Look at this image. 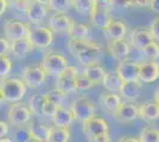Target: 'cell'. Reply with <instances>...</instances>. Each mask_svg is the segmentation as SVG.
Instances as JSON below:
<instances>
[{
    "instance_id": "6da1fadb",
    "label": "cell",
    "mask_w": 159,
    "mask_h": 142,
    "mask_svg": "<svg viewBox=\"0 0 159 142\" xmlns=\"http://www.w3.org/2000/svg\"><path fill=\"white\" fill-rule=\"evenodd\" d=\"M66 49L74 57L82 64H90L98 61L100 54H101V47L96 43L89 41H74L69 39L66 44Z\"/></svg>"
},
{
    "instance_id": "7a4b0ae2",
    "label": "cell",
    "mask_w": 159,
    "mask_h": 142,
    "mask_svg": "<svg viewBox=\"0 0 159 142\" xmlns=\"http://www.w3.org/2000/svg\"><path fill=\"white\" fill-rule=\"evenodd\" d=\"M26 85L21 78H4L0 81V91L2 94L4 101L8 103H17L23 100L26 94Z\"/></svg>"
},
{
    "instance_id": "3957f363",
    "label": "cell",
    "mask_w": 159,
    "mask_h": 142,
    "mask_svg": "<svg viewBox=\"0 0 159 142\" xmlns=\"http://www.w3.org/2000/svg\"><path fill=\"white\" fill-rule=\"evenodd\" d=\"M68 65L69 64L66 57L57 52H48L43 56L40 62V67L45 74L50 76H58Z\"/></svg>"
},
{
    "instance_id": "277c9868",
    "label": "cell",
    "mask_w": 159,
    "mask_h": 142,
    "mask_svg": "<svg viewBox=\"0 0 159 142\" xmlns=\"http://www.w3.org/2000/svg\"><path fill=\"white\" fill-rule=\"evenodd\" d=\"M7 120L12 127H24L31 120V111L21 102L12 103L7 111Z\"/></svg>"
},
{
    "instance_id": "5b68a950",
    "label": "cell",
    "mask_w": 159,
    "mask_h": 142,
    "mask_svg": "<svg viewBox=\"0 0 159 142\" xmlns=\"http://www.w3.org/2000/svg\"><path fill=\"white\" fill-rule=\"evenodd\" d=\"M27 39L32 47L45 49L53 43V32L49 27L45 26L30 27Z\"/></svg>"
},
{
    "instance_id": "8992f818",
    "label": "cell",
    "mask_w": 159,
    "mask_h": 142,
    "mask_svg": "<svg viewBox=\"0 0 159 142\" xmlns=\"http://www.w3.org/2000/svg\"><path fill=\"white\" fill-rule=\"evenodd\" d=\"M79 75V70L76 67L68 65L58 76H57V82H56V89L61 90L64 94H71L76 91L75 87V80Z\"/></svg>"
},
{
    "instance_id": "52a82bcc",
    "label": "cell",
    "mask_w": 159,
    "mask_h": 142,
    "mask_svg": "<svg viewBox=\"0 0 159 142\" xmlns=\"http://www.w3.org/2000/svg\"><path fill=\"white\" fill-rule=\"evenodd\" d=\"M70 110L73 113L74 118L77 121H84L87 118L92 117L96 113V108L93 102H90L84 96H81L73 102Z\"/></svg>"
},
{
    "instance_id": "ba28073f",
    "label": "cell",
    "mask_w": 159,
    "mask_h": 142,
    "mask_svg": "<svg viewBox=\"0 0 159 142\" xmlns=\"http://www.w3.org/2000/svg\"><path fill=\"white\" fill-rule=\"evenodd\" d=\"M82 129H83V134L90 139L96 135L101 134H106L109 133V126L103 118L98 117V116H92L89 118H87L84 121H82Z\"/></svg>"
},
{
    "instance_id": "9c48e42d",
    "label": "cell",
    "mask_w": 159,
    "mask_h": 142,
    "mask_svg": "<svg viewBox=\"0 0 159 142\" xmlns=\"http://www.w3.org/2000/svg\"><path fill=\"white\" fill-rule=\"evenodd\" d=\"M30 26L17 19H8L4 24V33L7 41H12L20 38H27Z\"/></svg>"
},
{
    "instance_id": "30bf717a",
    "label": "cell",
    "mask_w": 159,
    "mask_h": 142,
    "mask_svg": "<svg viewBox=\"0 0 159 142\" xmlns=\"http://www.w3.org/2000/svg\"><path fill=\"white\" fill-rule=\"evenodd\" d=\"M47 78V74L42 67H26L21 71V81L29 88H38Z\"/></svg>"
},
{
    "instance_id": "8fae6325",
    "label": "cell",
    "mask_w": 159,
    "mask_h": 142,
    "mask_svg": "<svg viewBox=\"0 0 159 142\" xmlns=\"http://www.w3.org/2000/svg\"><path fill=\"white\" fill-rule=\"evenodd\" d=\"M122 81H139V62L121 61L115 70Z\"/></svg>"
},
{
    "instance_id": "7c38bea8",
    "label": "cell",
    "mask_w": 159,
    "mask_h": 142,
    "mask_svg": "<svg viewBox=\"0 0 159 142\" xmlns=\"http://www.w3.org/2000/svg\"><path fill=\"white\" fill-rule=\"evenodd\" d=\"M48 12H49V8L47 5L40 4L38 1H34V0L29 2L26 10H25L27 20L32 24H37V25L47 18Z\"/></svg>"
},
{
    "instance_id": "4fadbf2b",
    "label": "cell",
    "mask_w": 159,
    "mask_h": 142,
    "mask_svg": "<svg viewBox=\"0 0 159 142\" xmlns=\"http://www.w3.org/2000/svg\"><path fill=\"white\" fill-rule=\"evenodd\" d=\"M116 121L121 123H129L139 117V105L134 103H121L120 107L114 113Z\"/></svg>"
},
{
    "instance_id": "5bb4252c",
    "label": "cell",
    "mask_w": 159,
    "mask_h": 142,
    "mask_svg": "<svg viewBox=\"0 0 159 142\" xmlns=\"http://www.w3.org/2000/svg\"><path fill=\"white\" fill-rule=\"evenodd\" d=\"M159 78V63L156 61L139 63V81L153 83Z\"/></svg>"
},
{
    "instance_id": "9a60e30c",
    "label": "cell",
    "mask_w": 159,
    "mask_h": 142,
    "mask_svg": "<svg viewBox=\"0 0 159 142\" xmlns=\"http://www.w3.org/2000/svg\"><path fill=\"white\" fill-rule=\"evenodd\" d=\"M107 50L112 57H114L116 61L121 62L127 59L131 51V46L124 39H115L109 41V43L107 44Z\"/></svg>"
},
{
    "instance_id": "2e32d148",
    "label": "cell",
    "mask_w": 159,
    "mask_h": 142,
    "mask_svg": "<svg viewBox=\"0 0 159 142\" xmlns=\"http://www.w3.org/2000/svg\"><path fill=\"white\" fill-rule=\"evenodd\" d=\"M154 41L152 37V33L150 32L148 28H143V27H137L132 30L131 32V37H129V41L132 44V46L137 47L139 50H144L150 43Z\"/></svg>"
},
{
    "instance_id": "e0dca14e",
    "label": "cell",
    "mask_w": 159,
    "mask_h": 142,
    "mask_svg": "<svg viewBox=\"0 0 159 142\" xmlns=\"http://www.w3.org/2000/svg\"><path fill=\"white\" fill-rule=\"evenodd\" d=\"M73 23V19L66 13H57L49 18V28L52 32H68Z\"/></svg>"
},
{
    "instance_id": "ac0fdd59",
    "label": "cell",
    "mask_w": 159,
    "mask_h": 142,
    "mask_svg": "<svg viewBox=\"0 0 159 142\" xmlns=\"http://www.w3.org/2000/svg\"><path fill=\"white\" fill-rule=\"evenodd\" d=\"M103 31H105V36L111 41L124 39V37L127 33V26L122 20L112 19Z\"/></svg>"
},
{
    "instance_id": "d6986e66",
    "label": "cell",
    "mask_w": 159,
    "mask_h": 142,
    "mask_svg": "<svg viewBox=\"0 0 159 142\" xmlns=\"http://www.w3.org/2000/svg\"><path fill=\"white\" fill-rule=\"evenodd\" d=\"M119 93L125 100H128V101H134L139 98L140 93H141L140 81H122Z\"/></svg>"
},
{
    "instance_id": "ffe728a7",
    "label": "cell",
    "mask_w": 159,
    "mask_h": 142,
    "mask_svg": "<svg viewBox=\"0 0 159 142\" xmlns=\"http://www.w3.org/2000/svg\"><path fill=\"white\" fill-rule=\"evenodd\" d=\"M51 120H52L53 126L68 128L73 123V121L75 118H74V115L70 109H66V107L61 105L53 113V115L51 116Z\"/></svg>"
},
{
    "instance_id": "44dd1931",
    "label": "cell",
    "mask_w": 159,
    "mask_h": 142,
    "mask_svg": "<svg viewBox=\"0 0 159 142\" xmlns=\"http://www.w3.org/2000/svg\"><path fill=\"white\" fill-rule=\"evenodd\" d=\"M139 117L147 122L156 121L159 118V103L154 100L139 105Z\"/></svg>"
},
{
    "instance_id": "7402d4cb",
    "label": "cell",
    "mask_w": 159,
    "mask_h": 142,
    "mask_svg": "<svg viewBox=\"0 0 159 142\" xmlns=\"http://www.w3.org/2000/svg\"><path fill=\"white\" fill-rule=\"evenodd\" d=\"M31 49H32V46H31L27 38H20V39L10 41V51L19 59L26 58V56L30 54Z\"/></svg>"
},
{
    "instance_id": "603a6c76",
    "label": "cell",
    "mask_w": 159,
    "mask_h": 142,
    "mask_svg": "<svg viewBox=\"0 0 159 142\" xmlns=\"http://www.w3.org/2000/svg\"><path fill=\"white\" fill-rule=\"evenodd\" d=\"M83 74L86 75L95 85V84L102 83L103 77L106 75V70L102 68L98 62H94V63H90V64H87L84 70H83Z\"/></svg>"
},
{
    "instance_id": "cb8c5ba5",
    "label": "cell",
    "mask_w": 159,
    "mask_h": 142,
    "mask_svg": "<svg viewBox=\"0 0 159 142\" xmlns=\"http://www.w3.org/2000/svg\"><path fill=\"white\" fill-rule=\"evenodd\" d=\"M113 18L109 14V11L102 10V8H96L94 7L93 12L90 13V23L93 24L94 26L99 27L105 30L107 27V25L111 23Z\"/></svg>"
},
{
    "instance_id": "d4e9b609",
    "label": "cell",
    "mask_w": 159,
    "mask_h": 142,
    "mask_svg": "<svg viewBox=\"0 0 159 142\" xmlns=\"http://www.w3.org/2000/svg\"><path fill=\"white\" fill-rule=\"evenodd\" d=\"M100 102L102 104L103 108H106L111 113H115L116 109L120 107V104L122 103L121 97L115 93H108V94H102L100 96Z\"/></svg>"
},
{
    "instance_id": "484cf974",
    "label": "cell",
    "mask_w": 159,
    "mask_h": 142,
    "mask_svg": "<svg viewBox=\"0 0 159 142\" xmlns=\"http://www.w3.org/2000/svg\"><path fill=\"white\" fill-rule=\"evenodd\" d=\"M70 139V131L64 127H57L52 126L49 129L47 142H69Z\"/></svg>"
},
{
    "instance_id": "4316f807",
    "label": "cell",
    "mask_w": 159,
    "mask_h": 142,
    "mask_svg": "<svg viewBox=\"0 0 159 142\" xmlns=\"http://www.w3.org/2000/svg\"><path fill=\"white\" fill-rule=\"evenodd\" d=\"M122 84V80L116 72H106L103 81H102V85L109 93H116L119 91Z\"/></svg>"
},
{
    "instance_id": "83f0119b",
    "label": "cell",
    "mask_w": 159,
    "mask_h": 142,
    "mask_svg": "<svg viewBox=\"0 0 159 142\" xmlns=\"http://www.w3.org/2000/svg\"><path fill=\"white\" fill-rule=\"evenodd\" d=\"M66 33L69 34L70 39H74V41H87L89 28L83 23H75L74 21Z\"/></svg>"
},
{
    "instance_id": "f1b7e54d",
    "label": "cell",
    "mask_w": 159,
    "mask_h": 142,
    "mask_svg": "<svg viewBox=\"0 0 159 142\" xmlns=\"http://www.w3.org/2000/svg\"><path fill=\"white\" fill-rule=\"evenodd\" d=\"M49 129H50V127H48L45 124H42V123H30V126H29L30 136H32V137L42 142H47Z\"/></svg>"
},
{
    "instance_id": "f546056e",
    "label": "cell",
    "mask_w": 159,
    "mask_h": 142,
    "mask_svg": "<svg viewBox=\"0 0 159 142\" xmlns=\"http://www.w3.org/2000/svg\"><path fill=\"white\" fill-rule=\"evenodd\" d=\"M45 103V98H44V95L39 94H34L30 97L29 100V109L31 111V114L36 116L43 115V105Z\"/></svg>"
},
{
    "instance_id": "4dcf8cb0",
    "label": "cell",
    "mask_w": 159,
    "mask_h": 142,
    "mask_svg": "<svg viewBox=\"0 0 159 142\" xmlns=\"http://www.w3.org/2000/svg\"><path fill=\"white\" fill-rule=\"evenodd\" d=\"M49 11L56 13H66L73 7V0H49L48 2Z\"/></svg>"
},
{
    "instance_id": "1f68e13d",
    "label": "cell",
    "mask_w": 159,
    "mask_h": 142,
    "mask_svg": "<svg viewBox=\"0 0 159 142\" xmlns=\"http://www.w3.org/2000/svg\"><path fill=\"white\" fill-rule=\"evenodd\" d=\"M73 7L77 13L90 15L95 7V2L94 0H73Z\"/></svg>"
},
{
    "instance_id": "d6a6232c",
    "label": "cell",
    "mask_w": 159,
    "mask_h": 142,
    "mask_svg": "<svg viewBox=\"0 0 159 142\" xmlns=\"http://www.w3.org/2000/svg\"><path fill=\"white\" fill-rule=\"evenodd\" d=\"M140 142H159V130L151 127L141 129L139 135Z\"/></svg>"
},
{
    "instance_id": "836d02e7",
    "label": "cell",
    "mask_w": 159,
    "mask_h": 142,
    "mask_svg": "<svg viewBox=\"0 0 159 142\" xmlns=\"http://www.w3.org/2000/svg\"><path fill=\"white\" fill-rule=\"evenodd\" d=\"M66 94L62 93V91L58 90V89H55V90H52V91H49V93H47V94H44L45 101L51 102V103H53V104H56L57 107L63 105V102L66 101Z\"/></svg>"
},
{
    "instance_id": "e575fe53",
    "label": "cell",
    "mask_w": 159,
    "mask_h": 142,
    "mask_svg": "<svg viewBox=\"0 0 159 142\" xmlns=\"http://www.w3.org/2000/svg\"><path fill=\"white\" fill-rule=\"evenodd\" d=\"M11 69H12V62L10 57H7L6 54L0 56V80L6 78L11 72Z\"/></svg>"
},
{
    "instance_id": "d590c367",
    "label": "cell",
    "mask_w": 159,
    "mask_h": 142,
    "mask_svg": "<svg viewBox=\"0 0 159 142\" xmlns=\"http://www.w3.org/2000/svg\"><path fill=\"white\" fill-rule=\"evenodd\" d=\"M75 87H76V91L77 90H88L92 87H94V83L84 74L77 75L76 80H75Z\"/></svg>"
},
{
    "instance_id": "8d00e7d4",
    "label": "cell",
    "mask_w": 159,
    "mask_h": 142,
    "mask_svg": "<svg viewBox=\"0 0 159 142\" xmlns=\"http://www.w3.org/2000/svg\"><path fill=\"white\" fill-rule=\"evenodd\" d=\"M30 137V131L29 128L24 127H16L12 134V140L13 142H25Z\"/></svg>"
},
{
    "instance_id": "74e56055",
    "label": "cell",
    "mask_w": 159,
    "mask_h": 142,
    "mask_svg": "<svg viewBox=\"0 0 159 142\" xmlns=\"http://www.w3.org/2000/svg\"><path fill=\"white\" fill-rule=\"evenodd\" d=\"M147 57H150L152 61H156L159 57V44L156 41H153L152 43H150L146 47H144L143 50Z\"/></svg>"
},
{
    "instance_id": "f35d334b",
    "label": "cell",
    "mask_w": 159,
    "mask_h": 142,
    "mask_svg": "<svg viewBox=\"0 0 159 142\" xmlns=\"http://www.w3.org/2000/svg\"><path fill=\"white\" fill-rule=\"evenodd\" d=\"M150 32L152 33V37L154 41H159V14L157 17H154L151 23H150V26H148Z\"/></svg>"
},
{
    "instance_id": "ab89813d",
    "label": "cell",
    "mask_w": 159,
    "mask_h": 142,
    "mask_svg": "<svg viewBox=\"0 0 159 142\" xmlns=\"http://www.w3.org/2000/svg\"><path fill=\"white\" fill-rule=\"evenodd\" d=\"M57 108H58V107H57L56 104H53V103H51V102L45 101L44 105H43V115L51 117V116L53 115V113L56 111V109Z\"/></svg>"
},
{
    "instance_id": "60d3db41",
    "label": "cell",
    "mask_w": 159,
    "mask_h": 142,
    "mask_svg": "<svg viewBox=\"0 0 159 142\" xmlns=\"http://www.w3.org/2000/svg\"><path fill=\"white\" fill-rule=\"evenodd\" d=\"M94 2L96 8H102L106 11H111L113 8L112 0H94Z\"/></svg>"
},
{
    "instance_id": "b9f144b4",
    "label": "cell",
    "mask_w": 159,
    "mask_h": 142,
    "mask_svg": "<svg viewBox=\"0 0 159 142\" xmlns=\"http://www.w3.org/2000/svg\"><path fill=\"white\" fill-rule=\"evenodd\" d=\"M113 7L119 8H131L133 6V0H112Z\"/></svg>"
},
{
    "instance_id": "7bdbcfd3",
    "label": "cell",
    "mask_w": 159,
    "mask_h": 142,
    "mask_svg": "<svg viewBox=\"0 0 159 142\" xmlns=\"http://www.w3.org/2000/svg\"><path fill=\"white\" fill-rule=\"evenodd\" d=\"M8 51H10V41L0 37V56L6 54Z\"/></svg>"
},
{
    "instance_id": "ee69618b",
    "label": "cell",
    "mask_w": 159,
    "mask_h": 142,
    "mask_svg": "<svg viewBox=\"0 0 159 142\" xmlns=\"http://www.w3.org/2000/svg\"><path fill=\"white\" fill-rule=\"evenodd\" d=\"M89 142H111L109 133H106V134H101V135H96V136H94V137H90V139H89Z\"/></svg>"
},
{
    "instance_id": "f6af8a7d",
    "label": "cell",
    "mask_w": 159,
    "mask_h": 142,
    "mask_svg": "<svg viewBox=\"0 0 159 142\" xmlns=\"http://www.w3.org/2000/svg\"><path fill=\"white\" fill-rule=\"evenodd\" d=\"M8 130H10V126L7 122L0 121V137H4L8 134Z\"/></svg>"
},
{
    "instance_id": "bcb514c9",
    "label": "cell",
    "mask_w": 159,
    "mask_h": 142,
    "mask_svg": "<svg viewBox=\"0 0 159 142\" xmlns=\"http://www.w3.org/2000/svg\"><path fill=\"white\" fill-rule=\"evenodd\" d=\"M133 5L141 8H148L151 5V0H133Z\"/></svg>"
},
{
    "instance_id": "7dc6e473",
    "label": "cell",
    "mask_w": 159,
    "mask_h": 142,
    "mask_svg": "<svg viewBox=\"0 0 159 142\" xmlns=\"http://www.w3.org/2000/svg\"><path fill=\"white\" fill-rule=\"evenodd\" d=\"M148 10H151L153 13L159 14V0H151V5Z\"/></svg>"
},
{
    "instance_id": "c3c4849f",
    "label": "cell",
    "mask_w": 159,
    "mask_h": 142,
    "mask_svg": "<svg viewBox=\"0 0 159 142\" xmlns=\"http://www.w3.org/2000/svg\"><path fill=\"white\" fill-rule=\"evenodd\" d=\"M8 7V0H0V17L6 12Z\"/></svg>"
},
{
    "instance_id": "681fc988",
    "label": "cell",
    "mask_w": 159,
    "mask_h": 142,
    "mask_svg": "<svg viewBox=\"0 0 159 142\" xmlns=\"http://www.w3.org/2000/svg\"><path fill=\"white\" fill-rule=\"evenodd\" d=\"M119 142H140V140L133 136H125V137H121Z\"/></svg>"
},
{
    "instance_id": "f907efd6",
    "label": "cell",
    "mask_w": 159,
    "mask_h": 142,
    "mask_svg": "<svg viewBox=\"0 0 159 142\" xmlns=\"http://www.w3.org/2000/svg\"><path fill=\"white\" fill-rule=\"evenodd\" d=\"M153 96H154V101L158 102V103H159V87H157V88H156Z\"/></svg>"
},
{
    "instance_id": "816d5d0a",
    "label": "cell",
    "mask_w": 159,
    "mask_h": 142,
    "mask_svg": "<svg viewBox=\"0 0 159 142\" xmlns=\"http://www.w3.org/2000/svg\"><path fill=\"white\" fill-rule=\"evenodd\" d=\"M0 142H13L12 139H10V137H0Z\"/></svg>"
},
{
    "instance_id": "f5cc1de1",
    "label": "cell",
    "mask_w": 159,
    "mask_h": 142,
    "mask_svg": "<svg viewBox=\"0 0 159 142\" xmlns=\"http://www.w3.org/2000/svg\"><path fill=\"white\" fill-rule=\"evenodd\" d=\"M25 142H42V141L37 140V139H34V137H32V136H30V137H29V139H27Z\"/></svg>"
},
{
    "instance_id": "db71d44e",
    "label": "cell",
    "mask_w": 159,
    "mask_h": 142,
    "mask_svg": "<svg viewBox=\"0 0 159 142\" xmlns=\"http://www.w3.org/2000/svg\"><path fill=\"white\" fill-rule=\"evenodd\" d=\"M34 1H38V2L44 4V5H48V2H49V0H34Z\"/></svg>"
},
{
    "instance_id": "11a10c76",
    "label": "cell",
    "mask_w": 159,
    "mask_h": 142,
    "mask_svg": "<svg viewBox=\"0 0 159 142\" xmlns=\"http://www.w3.org/2000/svg\"><path fill=\"white\" fill-rule=\"evenodd\" d=\"M1 102H4V97H2V94H1V91H0V103Z\"/></svg>"
},
{
    "instance_id": "9f6ffc18",
    "label": "cell",
    "mask_w": 159,
    "mask_h": 142,
    "mask_svg": "<svg viewBox=\"0 0 159 142\" xmlns=\"http://www.w3.org/2000/svg\"><path fill=\"white\" fill-rule=\"evenodd\" d=\"M18 1H24V2H30V1H32V0H18Z\"/></svg>"
}]
</instances>
